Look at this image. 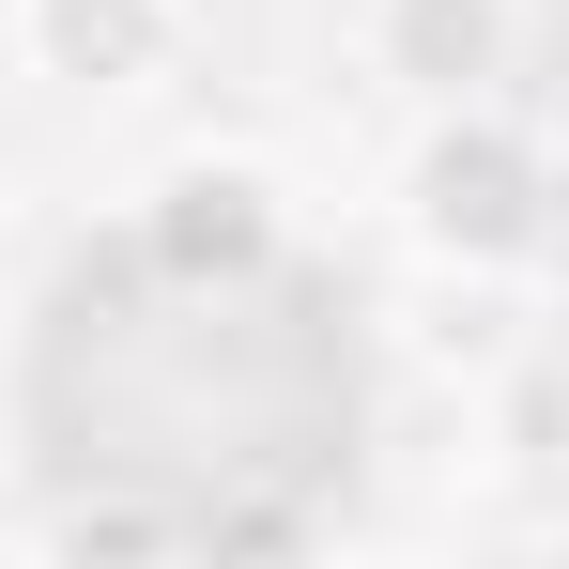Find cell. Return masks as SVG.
I'll return each instance as SVG.
<instances>
[{"mask_svg":"<svg viewBox=\"0 0 569 569\" xmlns=\"http://www.w3.org/2000/svg\"><path fill=\"white\" fill-rule=\"evenodd\" d=\"M154 247H170L186 278H262V262L292 247L278 170H262V154H186V170L154 186Z\"/></svg>","mask_w":569,"mask_h":569,"instance_id":"cell-4","label":"cell"},{"mask_svg":"<svg viewBox=\"0 0 569 569\" xmlns=\"http://www.w3.org/2000/svg\"><path fill=\"white\" fill-rule=\"evenodd\" d=\"M385 247L431 292H539L569 247V154L539 139L523 93H447L400 108L385 139Z\"/></svg>","mask_w":569,"mask_h":569,"instance_id":"cell-1","label":"cell"},{"mask_svg":"<svg viewBox=\"0 0 569 569\" xmlns=\"http://www.w3.org/2000/svg\"><path fill=\"white\" fill-rule=\"evenodd\" d=\"M339 47H355V78H370L385 108L508 93V78H523V0H355Z\"/></svg>","mask_w":569,"mask_h":569,"instance_id":"cell-3","label":"cell"},{"mask_svg":"<svg viewBox=\"0 0 569 569\" xmlns=\"http://www.w3.org/2000/svg\"><path fill=\"white\" fill-rule=\"evenodd\" d=\"M200 47V0H0V78L47 108H154Z\"/></svg>","mask_w":569,"mask_h":569,"instance_id":"cell-2","label":"cell"}]
</instances>
